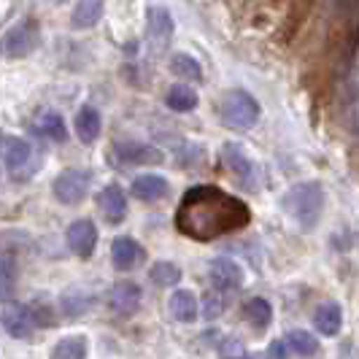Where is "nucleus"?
Masks as SVG:
<instances>
[{"instance_id": "nucleus-19", "label": "nucleus", "mask_w": 359, "mask_h": 359, "mask_svg": "<svg viewBox=\"0 0 359 359\" xmlns=\"http://www.w3.org/2000/svg\"><path fill=\"white\" fill-rule=\"evenodd\" d=\"M100 127H103V119H100L97 108H79V114H76V135L81 138V144H95L97 135H100Z\"/></svg>"}, {"instance_id": "nucleus-10", "label": "nucleus", "mask_w": 359, "mask_h": 359, "mask_svg": "<svg viewBox=\"0 0 359 359\" xmlns=\"http://www.w3.org/2000/svg\"><path fill=\"white\" fill-rule=\"evenodd\" d=\"M114 154L122 165H157L162 162V151L138 141H119L114 144Z\"/></svg>"}, {"instance_id": "nucleus-11", "label": "nucleus", "mask_w": 359, "mask_h": 359, "mask_svg": "<svg viewBox=\"0 0 359 359\" xmlns=\"http://www.w3.org/2000/svg\"><path fill=\"white\" fill-rule=\"evenodd\" d=\"M173 30H176V22H173L168 8L151 6V8L146 11V36L151 38L157 46H165V43L173 38Z\"/></svg>"}, {"instance_id": "nucleus-2", "label": "nucleus", "mask_w": 359, "mask_h": 359, "mask_svg": "<svg viewBox=\"0 0 359 359\" xmlns=\"http://www.w3.org/2000/svg\"><path fill=\"white\" fill-rule=\"evenodd\" d=\"M284 211H287L303 230H313L322 219L324 211V189L322 184L316 181H303V184H294L289 189L284 200H281Z\"/></svg>"}, {"instance_id": "nucleus-8", "label": "nucleus", "mask_w": 359, "mask_h": 359, "mask_svg": "<svg viewBox=\"0 0 359 359\" xmlns=\"http://www.w3.org/2000/svg\"><path fill=\"white\" fill-rule=\"evenodd\" d=\"M0 157L6 162V168L14 176H19L27 168L30 157H33V146H30V141H25L19 135H3L0 138Z\"/></svg>"}, {"instance_id": "nucleus-35", "label": "nucleus", "mask_w": 359, "mask_h": 359, "mask_svg": "<svg viewBox=\"0 0 359 359\" xmlns=\"http://www.w3.org/2000/svg\"><path fill=\"white\" fill-rule=\"evenodd\" d=\"M243 359H265V357H243Z\"/></svg>"}, {"instance_id": "nucleus-20", "label": "nucleus", "mask_w": 359, "mask_h": 359, "mask_svg": "<svg viewBox=\"0 0 359 359\" xmlns=\"http://www.w3.org/2000/svg\"><path fill=\"white\" fill-rule=\"evenodd\" d=\"M313 324H316V330H319L322 335L335 338L343 327L341 306H338V303H322V306L316 308V313H313Z\"/></svg>"}, {"instance_id": "nucleus-5", "label": "nucleus", "mask_w": 359, "mask_h": 359, "mask_svg": "<svg viewBox=\"0 0 359 359\" xmlns=\"http://www.w3.org/2000/svg\"><path fill=\"white\" fill-rule=\"evenodd\" d=\"M90 184H92V173L90 170H79V168H68L62 170L52 184V192L54 198L65 205H76L81 200L87 198L90 192Z\"/></svg>"}, {"instance_id": "nucleus-27", "label": "nucleus", "mask_w": 359, "mask_h": 359, "mask_svg": "<svg viewBox=\"0 0 359 359\" xmlns=\"http://www.w3.org/2000/svg\"><path fill=\"white\" fill-rule=\"evenodd\" d=\"M170 71L184 76V79H192V81L203 79V65H200L192 54H173L170 57Z\"/></svg>"}, {"instance_id": "nucleus-26", "label": "nucleus", "mask_w": 359, "mask_h": 359, "mask_svg": "<svg viewBox=\"0 0 359 359\" xmlns=\"http://www.w3.org/2000/svg\"><path fill=\"white\" fill-rule=\"evenodd\" d=\"M287 346L294 354H300V357H313V354L319 351L316 335H311L308 330H292L287 335Z\"/></svg>"}, {"instance_id": "nucleus-13", "label": "nucleus", "mask_w": 359, "mask_h": 359, "mask_svg": "<svg viewBox=\"0 0 359 359\" xmlns=\"http://www.w3.org/2000/svg\"><path fill=\"white\" fill-rule=\"evenodd\" d=\"M222 162L233 170L235 176H241V179L246 181V187L252 189V181L249 179L254 176V170H257V168H254L252 157L246 154V149H243V146L233 144V141H230V144H224L222 146Z\"/></svg>"}, {"instance_id": "nucleus-6", "label": "nucleus", "mask_w": 359, "mask_h": 359, "mask_svg": "<svg viewBox=\"0 0 359 359\" xmlns=\"http://www.w3.org/2000/svg\"><path fill=\"white\" fill-rule=\"evenodd\" d=\"M208 278H211L214 289L230 292V289L243 287L246 273H243V268H241L235 259H230V257H216L214 262H211V270H208Z\"/></svg>"}, {"instance_id": "nucleus-4", "label": "nucleus", "mask_w": 359, "mask_h": 359, "mask_svg": "<svg viewBox=\"0 0 359 359\" xmlns=\"http://www.w3.org/2000/svg\"><path fill=\"white\" fill-rule=\"evenodd\" d=\"M38 41H41V30H38L36 19H22L17 22L0 41V54L8 60H19L27 54L36 52Z\"/></svg>"}, {"instance_id": "nucleus-15", "label": "nucleus", "mask_w": 359, "mask_h": 359, "mask_svg": "<svg viewBox=\"0 0 359 359\" xmlns=\"http://www.w3.org/2000/svg\"><path fill=\"white\" fill-rule=\"evenodd\" d=\"M17 252L0 243V300H11L17 289Z\"/></svg>"}, {"instance_id": "nucleus-9", "label": "nucleus", "mask_w": 359, "mask_h": 359, "mask_svg": "<svg viewBox=\"0 0 359 359\" xmlns=\"http://www.w3.org/2000/svg\"><path fill=\"white\" fill-rule=\"evenodd\" d=\"M68 246L76 257L81 259H90L95 246H97V227L92 224V219H76L71 227H68Z\"/></svg>"}, {"instance_id": "nucleus-24", "label": "nucleus", "mask_w": 359, "mask_h": 359, "mask_svg": "<svg viewBox=\"0 0 359 359\" xmlns=\"http://www.w3.org/2000/svg\"><path fill=\"white\" fill-rule=\"evenodd\" d=\"M243 313H246V322L252 324V327H257V330H265V327L273 322V308H270V303L268 300H262V297L246 300Z\"/></svg>"}, {"instance_id": "nucleus-14", "label": "nucleus", "mask_w": 359, "mask_h": 359, "mask_svg": "<svg viewBox=\"0 0 359 359\" xmlns=\"http://www.w3.org/2000/svg\"><path fill=\"white\" fill-rule=\"evenodd\" d=\"M97 205H100V211L106 216V222L119 224L127 214V198H125V192H122V187L108 184L106 189L97 195Z\"/></svg>"}, {"instance_id": "nucleus-33", "label": "nucleus", "mask_w": 359, "mask_h": 359, "mask_svg": "<svg viewBox=\"0 0 359 359\" xmlns=\"http://www.w3.org/2000/svg\"><path fill=\"white\" fill-rule=\"evenodd\" d=\"M287 341H273L270 343V359H287Z\"/></svg>"}, {"instance_id": "nucleus-21", "label": "nucleus", "mask_w": 359, "mask_h": 359, "mask_svg": "<svg viewBox=\"0 0 359 359\" xmlns=\"http://www.w3.org/2000/svg\"><path fill=\"white\" fill-rule=\"evenodd\" d=\"M103 6H106V0H76L71 14L73 27H79V30L95 27L103 17Z\"/></svg>"}, {"instance_id": "nucleus-16", "label": "nucleus", "mask_w": 359, "mask_h": 359, "mask_svg": "<svg viewBox=\"0 0 359 359\" xmlns=\"http://www.w3.org/2000/svg\"><path fill=\"white\" fill-rule=\"evenodd\" d=\"M168 311H170V316L176 319V322H195L200 313V306H198V297L189 292V289H179V292H173L170 294V300H168Z\"/></svg>"}, {"instance_id": "nucleus-3", "label": "nucleus", "mask_w": 359, "mask_h": 359, "mask_svg": "<svg viewBox=\"0 0 359 359\" xmlns=\"http://www.w3.org/2000/svg\"><path fill=\"white\" fill-rule=\"evenodd\" d=\"M219 119L230 130H249L259 119V103L249 92L235 90L230 95H224V100L219 103Z\"/></svg>"}, {"instance_id": "nucleus-23", "label": "nucleus", "mask_w": 359, "mask_h": 359, "mask_svg": "<svg viewBox=\"0 0 359 359\" xmlns=\"http://www.w3.org/2000/svg\"><path fill=\"white\" fill-rule=\"evenodd\" d=\"M92 303H95V297H92V294L76 292V289L65 292V294L60 297V308H62V313H65L68 319H79L81 313H87V311L92 308Z\"/></svg>"}, {"instance_id": "nucleus-29", "label": "nucleus", "mask_w": 359, "mask_h": 359, "mask_svg": "<svg viewBox=\"0 0 359 359\" xmlns=\"http://www.w3.org/2000/svg\"><path fill=\"white\" fill-rule=\"evenodd\" d=\"M38 127H41L52 141H65V138H68V127L62 122V116L54 114V111H46V114L38 119Z\"/></svg>"}, {"instance_id": "nucleus-7", "label": "nucleus", "mask_w": 359, "mask_h": 359, "mask_svg": "<svg viewBox=\"0 0 359 359\" xmlns=\"http://www.w3.org/2000/svg\"><path fill=\"white\" fill-rule=\"evenodd\" d=\"M0 324L14 338H30V332L36 330V319H33L30 306H19V303H6L0 308Z\"/></svg>"}, {"instance_id": "nucleus-18", "label": "nucleus", "mask_w": 359, "mask_h": 359, "mask_svg": "<svg viewBox=\"0 0 359 359\" xmlns=\"http://www.w3.org/2000/svg\"><path fill=\"white\" fill-rule=\"evenodd\" d=\"M133 195L138 200H146V203L165 198L168 195V179L160 173H144V176L133 181Z\"/></svg>"}, {"instance_id": "nucleus-25", "label": "nucleus", "mask_w": 359, "mask_h": 359, "mask_svg": "<svg viewBox=\"0 0 359 359\" xmlns=\"http://www.w3.org/2000/svg\"><path fill=\"white\" fill-rule=\"evenodd\" d=\"M52 359H87V338L84 335H71L54 346Z\"/></svg>"}, {"instance_id": "nucleus-32", "label": "nucleus", "mask_w": 359, "mask_h": 359, "mask_svg": "<svg viewBox=\"0 0 359 359\" xmlns=\"http://www.w3.org/2000/svg\"><path fill=\"white\" fill-rule=\"evenodd\" d=\"M203 316H205V319L222 316V297H219V294H208V297H205V303H203Z\"/></svg>"}, {"instance_id": "nucleus-28", "label": "nucleus", "mask_w": 359, "mask_h": 359, "mask_svg": "<svg viewBox=\"0 0 359 359\" xmlns=\"http://www.w3.org/2000/svg\"><path fill=\"white\" fill-rule=\"evenodd\" d=\"M149 278L157 284V287H176L181 281V270L173 262H154L149 270Z\"/></svg>"}, {"instance_id": "nucleus-17", "label": "nucleus", "mask_w": 359, "mask_h": 359, "mask_svg": "<svg viewBox=\"0 0 359 359\" xmlns=\"http://www.w3.org/2000/svg\"><path fill=\"white\" fill-rule=\"evenodd\" d=\"M138 259H141V246H138V241H133V238H127V235H119V238L114 241V246H111V262H114V268L133 270L138 265Z\"/></svg>"}, {"instance_id": "nucleus-12", "label": "nucleus", "mask_w": 359, "mask_h": 359, "mask_svg": "<svg viewBox=\"0 0 359 359\" xmlns=\"http://www.w3.org/2000/svg\"><path fill=\"white\" fill-rule=\"evenodd\" d=\"M108 306L114 308L119 316H130L135 313L138 306H141V287L133 284V281H119L111 287V294H108Z\"/></svg>"}, {"instance_id": "nucleus-34", "label": "nucleus", "mask_w": 359, "mask_h": 359, "mask_svg": "<svg viewBox=\"0 0 359 359\" xmlns=\"http://www.w3.org/2000/svg\"><path fill=\"white\" fill-rule=\"evenodd\" d=\"M335 6L341 14H351V11H357L359 0H335Z\"/></svg>"}, {"instance_id": "nucleus-30", "label": "nucleus", "mask_w": 359, "mask_h": 359, "mask_svg": "<svg viewBox=\"0 0 359 359\" xmlns=\"http://www.w3.org/2000/svg\"><path fill=\"white\" fill-rule=\"evenodd\" d=\"M343 119H346V127L359 135V90H354L346 100V108H343Z\"/></svg>"}, {"instance_id": "nucleus-1", "label": "nucleus", "mask_w": 359, "mask_h": 359, "mask_svg": "<svg viewBox=\"0 0 359 359\" xmlns=\"http://www.w3.org/2000/svg\"><path fill=\"white\" fill-rule=\"evenodd\" d=\"M249 205L227 195L219 187H195L181 200L176 211V227L181 235L208 243L222 235L235 233L249 224Z\"/></svg>"}, {"instance_id": "nucleus-31", "label": "nucleus", "mask_w": 359, "mask_h": 359, "mask_svg": "<svg viewBox=\"0 0 359 359\" xmlns=\"http://www.w3.org/2000/svg\"><path fill=\"white\" fill-rule=\"evenodd\" d=\"M219 357L222 359H243L246 357V346H243L241 338L230 335V338H224V341L219 343Z\"/></svg>"}, {"instance_id": "nucleus-22", "label": "nucleus", "mask_w": 359, "mask_h": 359, "mask_svg": "<svg viewBox=\"0 0 359 359\" xmlns=\"http://www.w3.org/2000/svg\"><path fill=\"white\" fill-rule=\"evenodd\" d=\"M165 106L173 108V111H192V108H198V92L192 90V87H187V84H173L168 95H165Z\"/></svg>"}]
</instances>
